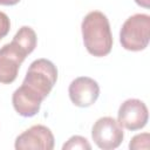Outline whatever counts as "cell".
I'll return each instance as SVG.
<instances>
[{
  "mask_svg": "<svg viewBox=\"0 0 150 150\" xmlns=\"http://www.w3.org/2000/svg\"><path fill=\"white\" fill-rule=\"evenodd\" d=\"M81 32L84 47L89 54L96 57H102L111 52L114 41L110 23L102 12H89L82 20Z\"/></svg>",
  "mask_w": 150,
  "mask_h": 150,
  "instance_id": "cell-1",
  "label": "cell"
},
{
  "mask_svg": "<svg viewBox=\"0 0 150 150\" xmlns=\"http://www.w3.org/2000/svg\"><path fill=\"white\" fill-rule=\"evenodd\" d=\"M150 40V16L137 13L129 16L120 30V42L127 50L139 52L148 47Z\"/></svg>",
  "mask_w": 150,
  "mask_h": 150,
  "instance_id": "cell-2",
  "label": "cell"
},
{
  "mask_svg": "<svg viewBox=\"0 0 150 150\" xmlns=\"http://www.w3.org/2000/svg\"><path fill=\"white\" fill-rule=\"evenodd\" d=\"M56 66L47 59H38L30 63L22 84L40 95L42 98H46L56 83Z\"/></svg>",
  "mask_w": 150,
  "mask_h": 150,
  "instance_id": "cell-3",
  "label": "cell"
},
{
  "mask_svg": "<svg viewBox=\"0 0 150 150\" xmlns=\"http://www.w3.org/2000/svg\"><path fill=\"white\" fill-rule=\"evenodd\" d=\"M91 137L100 149L112 150L121 145L124 138V132L123 128L115 118L104 116L94 123L91 128Z\"/></svg>",
  "mask_w": 150,
  "mask_h": 150,
  "instance_id": "cell-4",
  "label": "cell"
},
{
  "mask_svg": "<svg viewBox=\"0 0 150 150\" xmlns=\"http://www.w3.org/2000/svg\"><path fill=\"white\" fill-rule=\"evenodd\" d=\"M149 120V111L145 103L138 98H128L118 108L117 122L122 128L130 131L144 128Z\"/></svg>",
  "mask_w": 150,
  "mask_h": 150,
  "instance_id": "cell-5",
  "label": "cell"
},
{
  "mask_svg": "<svg viewBox=\"0 0 150 150\" xmlns=\"http://www.w3.org/2000/svg\"><path fill=\"white\" fill-rule=\"evenodd\" d=\"M27 54L12 41L0 48V83L9 84L15 81L20 66Z\"/></svg>",
  "mask_w": 150,
  "mask_h": 150,
  "instance_id": "cell-6",
  "label": "cell"
},
{
  "mask_svg": "<svg viewBox=\"0 0 150 150\" xmlns=\"http://www.w3.org/2000/svg\"><path fill=\"white\" fill-rule=\"evenodd\" d=\"M55 139L54 135L49 128L35 124L29 129L25 130L20 134L15 139V149L16 150H26V149H42V150H52L54 149Z\"/></svg>",
  "mask_w": 150,
  "mask_h": 150,
  "instance_id": "cell-7",
  "label": "cell"
},
{
  "mask_svg": "<svg viewBox=\"0 0 150 150\" xmlns=\"http://www.w3.org/2000/svg\"><path fill=\"white\" fill-rule=\"evenodd\" d=\"M70 101L80 108H87L94 104L100 96L98 83L88 76H80L73 80L68 88Z\"/></svg>",
  "mask_w": 150,
  "mask_h": 150,
  "instance_id": "cell-8",
  "label": "cell"
},
{
  "mask_svg": "<svg viewBox=\"0 0 150 150\" xmlns=\"http://www.w3.org/2000/svg\"><path fill=\"white\" fill-rule=\"evenodd\" d=\"M45 98L21 84L12 95V103L15 111L22 117H33L40 111L41 103Z\"/></svg>",
  "mask_w": 150,
  "mask_h": 150,
  "instance_id": "cell-9",
  "label": "cell"
},
{
  "mask_svg": "<svg viewBox=\"0 0 150 150\" xmlns=\"http://www.w3.org/2000/svg\"><path fill=\"white\" fill-rule=\"evenodd\" d=\"M12 42L15 43L20 49H22L27 55H29L36 47V42H38L36 33L33 28L28 26H22L15 33Z\"/></svg>",
  "mask_w": 150,
  "mask_h": 150,
  "instance_id": "cell-10",
  "label": "cell"
},
{
  "mask_svg": "<svg viewBox=\"0 0 150 150\" xmlns=\"http://www.w3.org/2000/svg\"><path fill=\"white\" fill-rule=\"evenodd\" d=\"M63 150H76V149H81V150H90L91 149V145L90 143L88 142V139L86 137H82V136H79V135H75V136H71L62 146Z\"/></svg>",
  "mask_w": 150,
  "mask_h": 150,
  "instance_id": "cell-11",
  "label": "cell"
},
{
  "mask_svg": "<svg viewBox=\"0 0 150 150\" xmlns=\"http://www.w3.org/2000/svg\"><path fill=\"white\" fill-rule=\"evenodd\" d=\"M150 135L149 132H143L134 136L129 143V149L131 150H148L149 149Z\"/></svg>",
  "mask_w": 150,
  "mask_h": 150,
  "instance_id": "cell-12",
  "label": "cell"
},
{
  "mask_svg": "<svg viewBox=\"0 0 150 150\" xmlns=\"http://www.w3.org/2000/svg\"><path fill=\"white\" fill-rule=\"evenodd\" d=\"M11 29V21L6 13L0 12V40L4 39Z\"/></svg>",
  "mask_w": 150,
  "mask_h": 150,
  "instance_id": "cell-13",
  "label": "cell"
},
{
  "mask_svg": "<svg viewBox=\"0 0 150 150\" xmlns=\"http://www.w3.org/2000/svg\"><path fill=\"white\" fill-rule=\"evenodd\" d=\"M19 2L20 0H0V5H4V6H14Z\"/></svg>",
  "mask_w": 150,
  "mask_h": 150,
  "instance_id": "cell-14",
  "label": "cell"
},
{
  "mask_svg": "<svg viewBox=\"0 0 150 150\" xmlns=\"http://www.w3.org/2000/svg\"><path fill=\"white\" fill-rule=\"evenodd\" d=\"M135 2L138 6L144 7V8H149V6H150V0H135Z\"/></svg>",
  "mask_w": 150,
  "mask_h": 150,
  "instance_id": "cell-15",
  "label": "cell"
}]
</instances>
